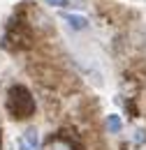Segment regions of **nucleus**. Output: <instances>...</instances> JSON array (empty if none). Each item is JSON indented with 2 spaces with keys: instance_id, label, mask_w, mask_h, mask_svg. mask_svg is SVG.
I'll return each instance as SVG.
<instances>
[{
  "instance_id": "423d86ee",
  "label": "nucleus",
  "mask_w": 146,
  "mask_h": 150,
  "mask_svg": "<svg viewBox=\"0 0 146 150\" xmlns=\"http://www.w3.org/2000/svg\"><path fill=\"white\" fill-rule=\"evenodd\" d=\"M21 141H26L30 148L37 150V148H39V134H37V129H33V127L26 129V132H23V136H21Z\"/></svg>"
},
{
  "instance_id": "f03ea898",
  "label": "nucleus",
  "mask_w": 146,
  "mask_h": 150,
  "mask_svg": "<svg viewBox=\"0 0 146 150\" xmlns=\"http://www.w3.org/2000/svg\"><path fill=\"white\" fill-rule=\"evenodd\" d=\"M44 150H86V146L81 143V139L77 134H70L67 129H60L47 139Z\"/></svg>"
},
{
  "instance_id": "6e6552de",
  "label": "nucleus",
  "mask_w": 146,
  "mask_h": 150,
  "mask_svg": "<svg viewBox=\"0 0 146 150\" xmlns=\"http://www.w3.org/2000/svg\"><path fill=\"white\" fill-rule=\"evenodd\" d=\"M19 150H35V148H30L26 141H21V139H19Z\"/></svg>"
},
{
  "instance_id": "39448f33",
  "label": "nucleus",
  "mask_w": 146,
  "mask_h": 150,
  "mask_svg": "<svg viewBox=\"0 0 146 150\" xmlns=\"http://www.w3.org/2000/svg\"><path fill=\"white\" fill-rule=\"evenodd\" d=\"M104 125H107V129H109L111 134H121V129H123V120H121L116 113H109V115H107Z\"/></svg>"
},
{
  "instance_id": "20e7f679",
  "label": "nucleus",
  "mask_w": 146,
  "mask_h": 150,
  "mask_svg": "<svg viewBox=\"0 0 146 150\" xmlns=\"http://www.w3.org/2000/svg\"><path fill=\"white\" fill-rule=\"evenodd\" d=\"M130 146H135V148L146 146V129L144 127H137V129L130 132Z\"/></svg>"
},
{
  "instance_id": "7ed1b4c3",
  "label": "nucleus",
  "mask_w": 146,
  "mask_h": 150,
  "mask_svg": "<svg viewBox=\"0 0 146 150\" xmlns=\"http://www.w3.org/2000/svg\"><path fill=\"white\" fill-rule=\"evenodd\" d=\"M63 16V21L70 25V28H74V30H86L88 28V21L84 19V16H79V14H60Z\"/></svg>"
},
{
  "instance_id": "f257e3e1",
  "label": "nucleus",
  "mask_w": 146,
  "mask_h": 150,
  "mask_svg": "<svg viewBox=\"0 0 146 150\" xmlns=\"http://www.w3.org/2000/svg\"><path fill=\"white\" fill-rule=\"evenodd\" d=\"M5 106H7V113L14 118V120H28L35 115V95L30 93L26 86H12L7 90V99H5Z\"/></svg>"
},
{
  "instance_id": "0eeeda50",
  "label": "nucleus",
  "mask_w": 146,
  "mask_h": 150,
  "mask_svg": "<svg viewBox=\"0 0 146 150\" xmlns=\"http://www.w3.org/2000/svg\"><path fill=\"white\" fill-rule=\"evenodd\" d=\"M47 5H51V7H65V5H70V0H44Z\"/></svg>"
}]
</instances>
